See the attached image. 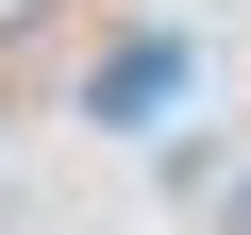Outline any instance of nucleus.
<instances>
[{"instance_id": "1", "label": "nucleus", "mask_w": 251, "mask_h": 235, "mask_svg": "<svg viewBox=\"0 0 251 235\" xmlns=\"http://www.w3.org/2000/svg\"><path fill=\"white\" fill-rule=\"evenodd\" d=\"M218 235H251V151H234V168H218Z\"/></svg>"}, {"instance_id": "2", "label": "nucleus", "mask_w": 251, "mask_h": 235, "mask_svg": "<svg viewBox=\"0 0 251 235\" xmlns=\"http://www.w3.org/2000/svg\"><path fill=\"white\" fill-rule=\"evenodd\" d=\"M0 235H34V202H17V185H0Z\"/></svg>"}]
</instances>
